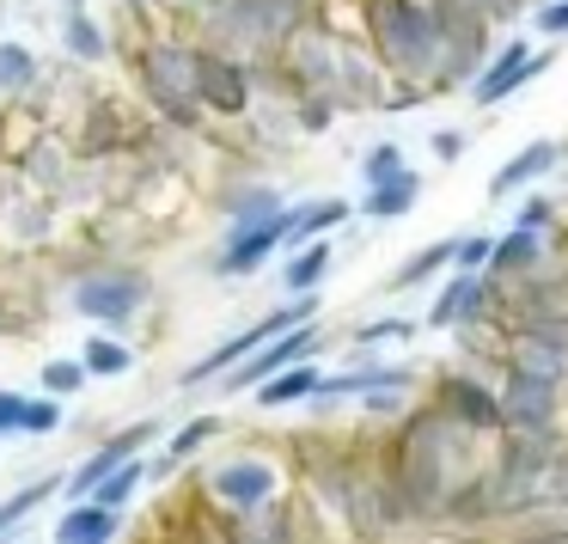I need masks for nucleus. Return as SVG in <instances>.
Instances as JSON below:
<instances>
[{"mask_svg":"<svg viewBox=\"0 0 568 544\" xmlns=\"http://www.w3.org/2000/svg\"><path fill=\"white\" fill-rule=\"evenodd\" d=\"M141 490H148V453H135V459H123L116 471H104V477L92 483L87 502H104V507H123V514H129Z\"/></svg>","mask_w":568,"mask_h":544,"instance_id":"nucleus-33","label":"nucleus"},{"mask_svg":"<svg viewBox=\"0 0 568 544\" xmlns=\"http://www.w3.org/2000/svg\"><path fill=\"white\" fill-rule=\"evenodd\" d=\"M544 495H550L556 514H568V441H562V453H556L550 477H544Z\"/></svg>","mask_w":568,"mask_h":544,"instance_id":"nucleus-46","label":"nucleus"},{"mask_svg":"<svg viewBox=\"0 0 568 544\" xmlns=\"http://www.w3.org/2000/svg\"><path fill=\"white\" fill-rule=\"evenodd\" d=\"M0 446H7V441H0Z\"/></svg>","mask_w":568,"mask_h":544,"instance_id":"nucleus-51","label":"nucleus"},{"mask_svg":"<svg viewBox=\"0 0 568 544\" xmlns=\"http://www.w3.org/2000/svg\"><path fill=\"white\" fill-rule=\"evenodd\" d=\"M385 87H392L385 62L367 50V38H355V31H348V38H343V56H336V104H343V117L379 111Z\"/></svg>","mask_w":568,"mask_h":544,"instance_id":"nucleus-16","label":"nucleus"},{"mask_svg":"<svg viewBox=\"0 0 568 544\" xmlns=\"http://www.w3.org/2000/svg\"><path fill=\"white\" fill-rule=\"evenodd\" d=\"M556 221H562V202H556V197H544L538 184H531V197H526V202H514V226H531V233H550Z\"/></svg>","mask_w":568,"mask_h":544,"instance_id":"nucleus-39","label":"nucleus"},{"mask_svg":"<svg viewBox=\"0 0 568 544\" xmlns=\"http://www.w3.org/2000/svg\"><path fill=\"white\" fill-rule=\"evenodd\" d=\"M221 434H226V416H221V410H202V416L178 422V429L165 434V459H172V465L184 471V465H196V459L209 453V446L221 441Z\"/></svg>","mask_w":568,"mask_h":544,"instance_id":"nucleus-31","label":"nucleus"},{"mask_svg":"<svg viewBox=\"0 0 568 544\" xmlns=\"http://www.w3.org/2000/svg\"><path fill=\"white\" fill-rule=\"evenodd\" d=\"M453 270V239H434V245H416L404 263L392 270V294H409V288H428V282H440V275Z\"/></svg>","mask_w":568,"mask_h":544,"instance_id":"nucleus-32","label":"nucleus"},{"mask_svg":"<svg viewBox=\"0 0 568 544\" xmlns=\"http://www.w3.org/2000/svg\"><path fill=\"white\" fill-rule=\"evenodd\" d=\"M202 7H209V0H165V13H172V19H184V26L202 13Z\"/></svg>","mask_w":568,"mask_h":544,"instance_id":"nucleus-47","label":"nucleus"},{"mask_svg":"<svg viewBox=\"0 0 568 544\" xmlns=\"http://www.w3.org/2000/svg\"><path fill=\"white\" fill-rule=\"evenodd\" d=\"M129 526L123 507H104V502H62L55 514V544H116Z\"/></svg>","mask_w":568,"mask_h":544,"instance_id":"nucleus-21","label":"nucleus"},{"mask_svg":"<svg viewBox=\"0 0 568 544\" xmlns=\"http://www.w3.org/2000/svg\"><path fill=\"white\" fill-rule=\"evenodd\" d=\"M562 153H568V141H562Z\"/></svg>","mask_w":568,"mask_h":544,"instance_id":"nucleus-50","label":"nucleus"},{"mask_svg":"<svg viewBox=\"0 0 568 544\" xmlns=\"http://www.w3.org/2000/svg\"><path fill=\"white\" fill-rule=\"evenodd\" d=\"M422 104H434V92L422 87V80H392L385 99H379V111L385 117H409V111H422Z\"/></svg>","mask_w":568,"mask_h":544,"instance_id":"nucleus-41","label":"nucleus"},{"mask_svg":"<svg viewBox=\"0 0 568 544\" xmlns=\"http://www.w3.org/2000/svg\"><path fill=\"white\" fill-rule=\"evenodd\" d=\"M416 385L422 380H379V385H367V392L355 397V410H361V422H373V429H392V422H404L409 410H416Z\"/></svg>","mask_w":568,"mask_h":544,"instance_id":"nucleus-29","label":"nucleus"},{"mask_svg":"<svg viewBox=\"0 0 568 544\" xmlns=\"http://www.w3.org/2000/svg\"><path fill=\"white\" fill-rule=\"evenodd\" d=\"M544 263H550V233H531V226L507 221V233L495 239V251H489V275H495V282H519V275L544 270Z\"/></svg>","mask_w":568,"mask_h":544,"instance_id":"nucleus-24","label":"nucleus"},{"mask_svg":"<svg viewBox=\"0 0 568 544\" xmlns=\"http://www.w3.org/2000/svg\"><path fill=\"white\" fill-rule=\"evenodd\" d=\"M92 385V373H87V361L80 355H50L38 367V392H55V397H80Z\"/></svg>","mask_w":568,"mask_h":544,"instance_id":"nucleus-35","label":"nucleus"},{"mask_svg":"<svg viewBox=\"0 0 568 544\" xmlns=\"http://www.w3.org/2000/svg\"><path fill=\"white\" fill-rule=\"evenodd\" d=\"M55 50H68V62H80V68H111L116 56H123V38H116L92 7H80V13H62Z\"/></svg>","mask_w":568,"mask_h":544,"instance_id":"nucleus-18","label":"nucleus"},{"mask_svg":"<svg viewBox=\"0 0 568 544\" xmlns=\"http://www.w3.org/2000/svg\"><path fill=\"white\" fill-rule=\"evenodd\" d=\"M50 300L55 312H68V319L80 324H99V331H135L141 319L153 312V300H160V282H153L141 263L116 258L111 245L99 251H62L50 270Z\"/></svg>","mask_w":568,"mask_h":544,"instance_id":"nucleus-2","label":"nucleus"},{"mask_svg":"<svg viewBox=\"0 0 568 544\" xmlns=\"http://www.w3.org/2000/svg\"><path fill=\"white\" fill-rule=\"evenodd\" d=\"M331 270H336V233L306 239V245L282 251V294H312V288H324Z\"/></svg>","mask_w":568,"mask_h":544,"instance_id":"nucleus-25","label":"nucleus"},{"mask_svg":"<svg viewBox=\"0 0 568 544\" xmlns=\"http://www.w3.org/2000/svg\"><path fill=\"white\" fill-rule=\"evenodd\" d=\"M470 141H477V135H470V129H458V123L434 129V135H428V153H434V165H458V160L470 153Z\"/></svg>","mask_w":568,"mask_h":544,"instance_id":"nucleus-42","label":"nucleus"},{"mask_svg":"<svg viewBox=\"0 0 568 544\" xmlns=\"http://www.w3.org/2000/svg\"><path fill=\"white\" fill-rule=\"evenodd\" d=\"M129 7H135L141 19H153V13H165V0H129Z\"/></svg>","mask_w":568,"mask_h":544,"instance_id":"nucleus-48","label":"nucleus"},{"mask_svg":"<svg viewBox=\"0 0 568 544\" xmlns=\"http://www.w3.org/2000/svg\"><path fill=\"white\" fill-rule=\"evenodd\" d=\"M556 68V50L550 43H531L519 26H507L501 38H495V50H489V62H483V74L470 80V111H501L507 99H519V92L531 87V80H544Z\"/></svg>","mask_w":568,"mask_h":544,"instance_id":"nucleus-9","label":"nucleus"},{"mask_svg":"<svg viewBox=\"0 0 568 544\" xmlns=\"http://www.w3.org/2000/svg\"><path fill=\"white\" fill-rule=\"evenodd\" d=\"M501 416L507 429H568V385L501 361Z\"/></svg>","mask_w":568,"mask_h":544,"instance_id":"nucleus-14","label":"nucleus"},{"mask_svg":"<svg viewBox=\"0 0 568 544\" xmlns=\"http://www.w3.org/2000/svg\"><path fill=\"white\" fill-rule=\"evenodd\" d=\"M324 349H331V336H324V319L287 324V331H275L263 349H251V355L239 361V367H226L214 385H221L226 397H245L251 385H257V380H270L275 367H294V361H306V355H324Z\"/></svg>","mask_w":568,"mask_h":544,"instance_id":"nucleus-12","label":"nucleus"},{"mask_svg":"<svg viewBox=\"0 0 568 544\" xmlns=\"http://www.w3.org/2000/svg\"><path fill=\"white\" fill-rule=\"evenodd\" d=\"M318 355H306V361H294V367H275L270 380H257L251 385V410H263V416H275V410H300L312 397V385H318Z\"/></svg>","mask_w":568,"mask_h":544,"instance_id":"nucleus-23","label":"nucleus"},{"mask_svg":"<svg viewBox=\"0 0 568 544\" xmlns=\"http://www.w3.org/2000/svg\"><path fill=\"white\" fill-rule=\"evenodd\" d=\"M495 38H501V26H495V19H483L477 7H458V0H440V62H434V74H428L434 99L465 92L470 80L483 74Z\"/></svg>","mask_w":568,"mask_h":544,"instance_id":"nucleus-8","label":"nucleus"},{"mask_svg":"<svg viewBox=\"0 0 568 544\" xmlns=\"http://www.w3.org/2000/svg\"><path fill=\"white\" fill-rule=\"evenodd\" d=\"M62 483H68V471H38V477H26L19 490L0 495V538H13L43 502H62Z\"/></svg>","mask_w":568,"mask_h":544,"instance_id":"nucleus-27","label":"nucleus"},{"mask_svg":"<svg viewBox=\"0 0 568 544\" xmlns=\"http://www.w3.org/2000/svg\"><path fill=\"white\" fill-rule=\"evenodd\" d=\"M74 355L87 361L92 380H129V373H135V361H141V349L129 343L123 331H99V324H92V331L80 336Z\"/></svg>","mask_w":568,"mask_h":544,"instance_id":"nucleus-26","label":"nucleus"},{"mask_svg":"<svg viewBox=\"0 0 568 544\" xmlns=\"http://www.w3.org/2000/svg\"><path fill=\"white\" fill-rule=\"evenodd\" d=\"M38 80H43V56L31 50L26 38H0V104L31 99Z\"/></svg>","mask_w":568,"mask_h":544,"instance_id":"nucleus-28","label":"nucleus"},{"mask_svg":"<svg viewBox=\"0 0 568 544\" xmlns=\"http://www.w3.org/2000/svg\"><path fill=\"white\" fill-rule=\"evenodd\" d=\"M148 441H165V422H160V416H141V422H129V429L104 434V441L92 446V453L80 459L74 471H68V483H62V502H87V495H92V483H99L104 471H116L123 459L148 453Z\"/></svg>","mask_w":568,"mask_h":544,"instance_id":"nucleus-15","label":"nucleus"},{"mask_svg":"<svg viewBox=\"0 0 568 544\" xmlns=\"http://www.w3.org/2000/svg\"><path fill=\"white\" fill-rule=\"evenodd\" d=\"M190 38H196V31H190ZM196 99H202V111H209V123L239 129V117L257 99V74H251V62H239V56L196 43Z\"/></svg>","mask_w":568,"mask_h":544,"instance_id":"nucleus-11","label":"nucleus"},{"mask_svg":"<svg viewBox=\"0 0 568 544\" xmlns=\"http://www.w3.org/2000/svg\"><path fill=\"white\" fill-rule=\"evenodd\" d=\"M428 397L477 434L507 429V416H501V355H458L453 367H440L428 380Z\"/></svg>","mask_w":568,"mask_h":544,"instance_id":"nucleus-7","label":"nucleus"},{"mask_svg":"<svg viewBox=\"0 0 568 544\" xmlns=\"http://www.w3.org/2000/svg\"><path fill=\"white\" fill-rule=\"evenodd\" d=\"M416 202H422V172L416 165H397V172L379 178V184H361L355 221H404Z\"/></svg>","mask_w":568,"mask_h":544,"instance_id":"nucleus-22","label":"nucleus"},{"mask_svg":"<svg viewBox=\"0 0 568 544\" xmlns=\"http://www.w3.org/2000/svg\"><path fill=\"white\" fill-rule=\"evenodd\" d=\"M209 209L221 226H257V221H275V214L287 209V190L275 184L263 165H233V172L221 178V184L209 190Z\"/></svg>","mask_w":568,"mask_h":544,"instance_id":"nucleus-13","label":"nucleus"},{"mask_svg":"<svg viewBox=\"0 0 568 544\" xmlns=\"http://www.w3.org/2000/svg\"><path fill=\"white\" fill-rule=\"evenodd\" d=\"M501 361H507V367H526V373H544V380H562L568 385V349L562 343H544V336L507 331Z\"/></svg>","mask_w":568,"mask_h":544,"instance_id":"nucleus-30","label":"nucleus"},{"mask_svg":"<svg viewBox=\"0 0 568 544\" xmlns=\"http://www.w3.org/2000/svg\"><path fill=\"white\" fill-rule=\"evenodd\" d=\"M495 233H453V270H489Z\"/></svg>","mask_w":568,"mask_h":544,"instance_id":"nucleus-43","label":"nucleus"},{"mask_svg":"<svg viewBox=\"0 0 568 544\" xmlns=\"http://www.w3.org/2000/svg\"><path fill=\"white\" fill-rule=\"evenodd\" d=\"M409 336H422V319H404V312H385V319H367L348 331V343L361 349H385V343H409Z\"/></svg>","mask_w":568,"mask_h":544,"instance_id":"nucleus-37","label":"nucleus"},{"mask_svg":"<svg viewBox=\"0 0 568 544\" xmlns=\"http://www.w3.org/2000/svg\"><path fill=\"white\" fill-rule=\"evenodd\" d=\"M282 214H275V221H257V226H221V239L209 245L202 270H209L214 282H251V275H263L275 258H282V239H287Z\"/></svg>","mask_w":568,"mask_h":544,"instance_id":"nucleus-10","label":"nucleus"},{"mask_svg":"<svg viewBox=\"0 0 568 544\" xmlns=\"http://www.w3.org/2000/svg\"><path fill=\"white\" fill-rule=\"evenodd\" d=\"M324 0H209L196 19H190V31H196V43H209V50H226L239 56V62H275L282 56V43L294 38L306 19H318Z\"/></svg>","mask_w":568,"mask_h":544,"instance_id":"nucleus-6","label":"nucleus"},{"mask_svg":"<svg viewBox=\"0 0 568 544\" xmlns=\"http://www.w3.org/2000/svg\"><path fill=\"white\" fill-rule=\"evenodd\" d=\"M526 19H531V38H544V43L568 38V0H538V7H526Z\"/></svg>","mask_w":568,"mask_h":544,"instance_id":"nucleus-40","label":"nucleus"},{"mask_svg":"<svg viewBox=\"0 0 568 544\" xmlns=\"http://www.w3.org/2000/svg\"><path fill=\"white\" fill-rule=\"evenodd\" d=\"M287 453H294V495L306 507L312 538L336 532V538H355V483H361V459L367 446L343 441V434H287Z\"/></svg>","mask_w":568,"mask_h":544,"instance_id":"nucleus-4","label":"nucleus"},{"mask_svg":"<svg viewBox=\"0 0 568 544\" xmlns=\"http://www.w3.org/2000/svg\"><path fill=\"white\" fill-rule=\"evenodd\" d=\"M556 165H562V141H550V135L526 141L519 153H507V160L495 165L489 202H514L519 190H531V184H544V178H556Z\"/></svg>","mask_w":568,"mask_h":544,"instance_id":"nucleus-17","label":"nucleus"},{"mask_svg":"<svg viewBox=\"0 0 568 544\" xmlns=\"http://www.w3.org/2000/svg\"><path fill=\"white\" fill-rule=\"evenodd\" d=\"M62 429H68V397H55V392H31L19 441H50V434H62Z\"/></svg>","mask_w":568,"mask_h":544,"instance_id":"nucleus-34","label":"nucleus"},{"mask_svg":"<svg viewBox=\"0 0 568 544\" xmlns=\"http://www.w3.org/2000/svg\"><path fill=\"white\" fill-rule=\"evenodd\" d=\"M294 123H300L306 141H318V135H331V129L343 123V111H336L331 92H294Z\"/></svg>","mask_w":568,"mask_h":544,"instance_id":"nucleus-36","label":"nucleus"},{"mask_svg":"<svg viewBox=\"0 0 568 544\" xmlns=\"http://www.w3.org/2000/svg\"><path fill=\"white\" fill-rule=\"evenodd\" d=\"M196 495L221 514V532H233L239 520L294 495V453L287 446H226L196 465Z\"/></svg>","mask_w":568,"mask_h":544,"instance_id":"nucleus-5","label":"nucleus"},{"mask_svg":"<svg viewBox=\"0 0 568 544\" xmlns=\"http://www.w3.org/2000/svg\"><path fill=\"white\" fill-rule=\"evenodd\" d=\"M80 7H92V0H62V13H80Z\"/></svg>","mask_w":568,"mask_h":544,"instance_id":"nucleus-49","label":"nucleus"},{"mask_svg":"<svg viewBox=\"0 0 568 544\" xmlns=\"http://www.w3.org/2000/svg\"><path fill=\"white\" fill-rule=\"evenodd\" d=\"M13 165H19V178H26L31 190L55 197V190H62V178L74 172V141H68L62 129L50 123L38 141H31V148H19V153H13Z\"/></svg>","mask_w":568,"mask_h":544,"instance_id":"nucleus-19","label":"nucleus"},{"mask_svg":"<svg viewBox=\"0 0 568 544\" xmlns=\"http://www.w3.org/2000/svg\"><path fill=\"white\" fill-rule=\"evenodd\" d=\"M123 50H129V80H135L141 117H160V123H178L190 135H209L214 123L196 99V38H190L184 19H172V13L141 19V31Z\"/></svg>","mask_w":568,"mask_h":544,"instance_id":"nucleus-3","label":"nucleus"},{"mask_svg":"<svg viewBox=\"0 0 568 544\" xmlns=\"http://www.w3.org/2000/svg\"><path fill=\"white\" fill-rule=\"evenodd\" d=\"M348 221H355V202H348V197H306V202L287 197V214H282L287 239H282V251L306 245V239H318V233H343Z\"/></svg>","mask_w":568,"mask_h":544,"instance_id":"nucleus-20","label":"nucleus"},{"mask_svg":"<svg viewBox=\"0 0 568 544\" xmlns=\"http://www.w3.org/2000/svg\"><path fill=\"white\" fill-rule=\"evenodd\" d=\"M26 404H31V392L0 385V441H19V429H26Z\"/></svg>","mask_w":568,"mask_h":544,"instance_id":"nucleus-44","label":"nucleus"},{"mask_svg":"<svg viewBox=\"0 0 568 544\" xmlns=\"http://www.w3.org/2000/svg\"><path fill=\"white\" fill-rule=\"evenodd\" d=\"M458 7H477L483 19H495V26H519V19H526V0H458Z\"/></svg>","mask_w":568,"mask_h":544,"instance_id":"nucleus-45","label":"nucleus"},{"mask_svg":"<svg viewBox=\"0 0 568 544\" xmlns=\"http://www.w3.org/2000/svg\"><path fill=\"white\" fill-rule=\"evenodd\" d=\"M397 165H409V160H404V141L385 135V141H367V153H361L355 172H361V184H379V178H392Z\"/></svg>","mask_w":568,"mask_h":544,"instance_id":"nucleus-38","label":"nucleus"},{"mask_svg":"<svg viewBox=\"0 0 568 544\" xmlns=\"http://www.w3.org/2000/svg\"><path fill=\"white\" fill-rule=\"evenodd\" d=\"M489 441L495 434L465 429V422L446 416L434 397H416V410L385 429L379 459H385V471H392L397 495H404L409 532H440L446 495H453L470 471L489 465Z\"/></svg>","mask_w":568,"mask_h":544,"instance_id":"nucleus-1","label":"nucleus"}]
</instances>
